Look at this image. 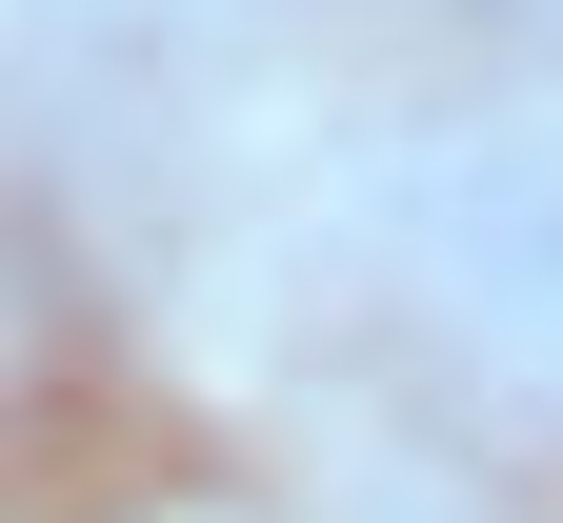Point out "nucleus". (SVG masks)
I'll list each match as a JSON object with an SVG mask.
<instances>
[]
</instances>
